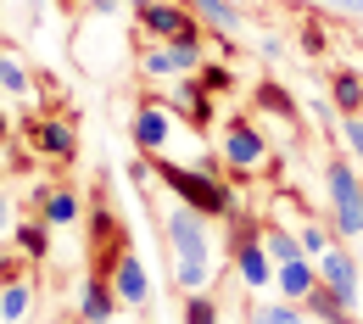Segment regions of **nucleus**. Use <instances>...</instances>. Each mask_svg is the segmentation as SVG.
Segmentation results:
<instances>
[{
	"mask_svg": "<svg viewBox=\"0 0 363 324\" xmlns=\"http://www.w3.org/2000/svg\"><path fill=\"white\" fill-rule=\"evenodd\" d=\"M168 240H174V279H179V291H201L207 279H213V257H207V224H201V213L196 207H174L168 213Z\"/></svg>",
	"mask_w": 363,
	"mask_h": 324,
	"instance_id": "1",
	"label": "nucleus"
},
{
	"mask_svg": "<svg viewBox=\"0 0 363 324\" xmlns=\"http://www.w3.org/2000/svg\"><path fill=\"white\" fill-rule=\"evenodd\" d=\"M157 179L179 196L184 207H196L201 218H218V213H229L235 201H229V185L224 179H213L207 168H179V162H157Z\"/></svg>",
	"mask_w": 363,
	"mask_h": 324,
	"instance_id": "2",
	"label": "nucleus"
},
{
	"mask_svg": "<svg viewBox=\"0 0 363 324\" xmlns=\"http://www.w3.org/2000/svg\"><path fill=\"white\" fill-rule=\"evenodd\" d=\"M324 185H330V207H335V230L363 240V174H358V162H330Z\"/></svg>",
	"mask_w": 363,
	"mask_h": 324,
	"instance_id": "3",
	"label": "nucleus"
},
{
	"mask_svg": "<svg viewBox=\"0 0 363 324\" xmlns=\"http://www.w3.org/2000/svg\"><path fill=\"white\" fill-rule=\"evenodd\" d=\"M140 28H145L151 40H162V45H168V40H179V34L201 28V23H196V11H190L184 0H151V6L140 11Z\"/></svg>",
	"mask_w": 363,
	"mask_h": 324,
	"instance_id": "4",
	"label": "nucleus"
},
{
	"mask_svg": "<svg viewBox=\"0 0 363 324\" xmlns=\"http://www.w3.org/2000/svg\"><path fill=\"white\" fill-rule=\"evenodd\" d=\"M201 67V28H190L179 40H168V45L145 50V73L157 79V73H196Z\"/></svg>",
	"mask_w": 363,
	"mask_h": 324,
	"instance_id": "5",
	"label": "nucleus"
},
{
	"mask_svg": "<svg viewBox=\"0 0 363 324\" xmlns=\"http://www.w3.org/2000/svg\"><path fill=\"white\" fill-rule=\"evenodd\" d=\"M235 269H240V285H252V291H263L274 279V257H269V246H263L257 230L235 235Z\"/></svg>",
	"mask_w": 363,
	"mask_h": 324,
	"instance_id": "6",
	"label": "nucleus"
},
{
	"mask_svg": "<svg viewBox=\"0 0 363 324\" xmlns=\"http://www.w3.org/2000/svg\"><path fill=\"white\" fill-rule=\"evenodd\" d=\"M263 157H269V140L257 135V123H246V118L224 123V162L229 168H257Z\"/></svg>",
	"mask_w": 363,
	"mask_h": 324,
	"instance_id": "7",
	"label": "nucleus"
},
{
	"mask_svg": "<svg viewBox=\"0 0 363 324\" xmlns=\"http://www.w3.org/2000/svg\"><path fill=\"white\" fill-rule=\"evenodd\" d=\"M318 279H324V285L358 313V263H352L341 246H324V257H318Z\"/></svg>",
	"mask_w": 363,
	"mask_h": 324,
	"instance_id": "8",
	"label": "nucleus"
},
{
	"mask_svg": "<svg viewBox=\"0 0 363 324\" xmlns=\"http://www.w3.org/2000/svg\"><path fill=\"white\" fill-rule=\"evenodd\" d=\"M28 145H34L40 157H56V162H67L79 140H73V123H67V118H34V123H28Z\"/></svg>",
	"mask_w": 363,
	"mask_h": 324,
	"instance_id": "9",
	"label": "nucleus"
},
{
	"mask_svg": "<svg viewBox=\"0 0 363 324\" xmlns=\"http://www.w3.org/2000/svg\"><path fill=\"white\" fill-rule=\"evenodd\" d=\"M112 291H118V302H129V308H145V302H151V274L140 269L135 252H118V263H112Z\"/></svg>",
	"mask_w": 363,
	"mask_h": 324,
	"instance_id": "10",
	"label": "nucleus"
},
{
	"mask_svg": "<svg viewBox=\"0 0 363 324\" xmlns=\"http://www.w3.org/2000/svg\"><path fill=\"white\" fill-rule=\"evenodd\" d=\"M129 135H135V145L145 151V157H157L162 145H168V135H174V123H168V112H162V101H145L135 112V123H129Z\"/></svg>",
	"mask_w": 363,
	"mask_h": 324,
	"instance_id": "11",
	"label": "nucleus"
},
{
	"mask_svg": "<svg viewBox=\"0 0 363 324\" xmlns=\"http://www.w3.org/2000/svg\"><path fill=\"white\" fill-rule=\"evenodd\" d=\"M274 279H279V296L285 302H308V291L318 285V263L313 257H291V263L274 269Z\"/></svg>",
	"mask_w": 363,
	"mask_h": 324,
	"instance_id": "12",
	"label": "nucleus"
},
{
	"mask_svg": "<svg viewBox=\"0 0 363 324\" xmlns=\"http://www.w3.org/2000/svg\"><path fill=\"white\" fill-rule=\"evenodd\" d=\"M118 313V291L106 285V279L95 274V279H84V296H79V319L84 324H106Z\"/></svg>",
	"mask_w": 363,
	"mask_h": 324,
	"instance_id": "13",
	"label": "nucleus"
},
{
	"mask_svg": "<svg viewBox=\"0 0 363 324\" xmlns=\"http://www.w3.org/2000/svg\"><path fill=\"white\" fill-rule=\"evenodd\" d=\"M308 313H313L318 324H358V313H352V308H347V302H341V296H335L324 279L308 291Z\"/></svg>",
	"mask_w": 363,
	"mask_h": 324,
	"instance_id": "14",
	"label": "nucleus"
},
{
	"mask_svg": "<svg viewBox=\"0 0 363 324\" xmlns=\"http://www.w3.org/2000/svg\"><path fill=\"white\" fill-rule=\"evenodd\" d=\"M174 106H179V112H190V123H207V118H213V95L196 84V73H184V79H179Z\"/></svg>",
	"mask_w": 363,
	"mask_h": 324,
	"instance_id": "15",
	"label": "nucleus"
},
{
	"mask_svg": "<svg viewBox=\"0 0 363 324\" xmlns=\"http://www.w3.org/2000/svg\"><path fill=\"white\" fill-rule=\"evenodd\" d=\"M207 28H218V34H240V11L229 6V0H184Z\"/></svg>",
	"mask_w": 363,
	"mask_h": 324,
	"instance_id": "16",
	"label": "nucleus"
},
{
	"mask_svg": "<svg viewBox=\"0 0 363 324\" xmlns=\"http://www.w3.org/2000/svg\"><path fill=\"white\" fill-rule=\"evenodd\" d=\"M330 106H341L347 118H363V79L358 73H335L330 79Z\"/></svg>",
	"mask_w": 363,
	"mask_h": 324,
	"instance_id": "17",
	"label": "nucleus"
},
{
	"mask_svg": "<svg viewBox=\"0 0 363 324\" xmlns=\"http://www.w3.org/2000/svg\"><path fill=\"white\" fill-rule=\"evenodd\" d=\"M263 246H269V257L274 263H291V257H308L302 252V240L285 230V224H263Z\"/></svg>",
	"mask_w": 363,
	"mask_h": 324,
	"instance_id": "18",
	"label": "nucleus"
},
{
	"mask_svg": "<svg viewBox=\"0 0 363 324\" xmlns=\"http://www.w3.org/2000/svg\"><path fill=\"white\" fill-rule=\"evenodd\" d=\"M79 218V196L73 190H45V224L56 230V224H73Z\"/></svg>",
	"mask_w": 363,
	"mask_h": 324,
	"instance_id": "19",
	"label": "nucleus"
},
{
	"mask_svg": "<svg viewBox=\"0 0 363 324\" xmlns=\"http://www.w3.org/2000/svg\"><path fill=\"white\" fill-rule=\"evenodd\" d=\"M196 84L207 95H229L235 90V73H229V62H201V67H196Z\"/></svg>",
	"mask_w": 363,
	"mask_h": 324,
	"instance_id": "20",
	"label": "nucleus"
},
{
	"mask_svg": "<svg viewBox=\"0 0 363 324\" xmlns=\"http://www.w3.org/2000/svg\"><path fill=\"white\" fill-rule=\"evenodd\" d=\"M23 313H28V285H23V279L0 285V319H6V324H17Z\"/></svg>",
	"mask_w": 363,
	"mask_h": 324,
	"instance_id": "21",
	"label": "nucleus"
},
{
	"mask_svg": "<svg viewBox=\"0 0 363 324\" xmlns=\"http://www.w3.org/2000/svg\"><path fill=\"white\" fill-rule=\"evenodd\" d=\"M257 106H263V112H279V118H296V101H291V90H279L274 79H263V84H257Z\"/></svg>",
	"mask_w": 363,
	"mask_h": 324,
	"instance_id": "22",
	"label": "nucleus"
},
{
	"mask_svg": "<svg viewBox=\"0 0 363 324\" xmlns=\"http://www.w3.org/2000/svg\"><path fill=\"white\" fill-rule=\"evenodd\" d=\"M11 235H17V246L28 257H45L50 252V224H11Z\"/></svg>",
	"mask_w": 363,
	"mask_h": 324,
	"instance_id": "23",
	"label": "nucleus"
},
{
	"mask_svg": "<svg viewBox=\"0 0 363 324\" xmlns=\"http://www.w3.org/2000/svg\"><path fill=\"white\" fill-rule=\"evenodd\" d=\"M184 324H218V308H213V296L190 291V296H184Z\"/></svg>",
	"mask_w": 363,
	"mask_h": 324,
	"instance_id": "24",
	"label": "nucleus"
},
{
	"mask_svg": "<svg viewBox=\"0 0 363 324\" xmlns=\"http://www.w3.org/2000/svg\"><path fill=\"white\" fill-rule=\"evenodd\" d=\"M0 90H11V95H28L34 84H28V73L11 62V56H0Z\"/></svg>",
	"mask_w": 363,
	"mask_h": 324,
	"instance_id": "25",
	"label": "nucleus"
},
{
	"mask_svg": "<svg viewBox=\"0 0 363 324\" xmlns=\"http://www.w3.org/2000/svg\"><path fill=\"white\" fill-rule=\"evenodd\" d=\"M252 324H302V313L291 308V302H269V308H257Z\"/></svg>",
	"mask_w": 363,
	"mask_h": 324,
	"instance_id": "26",
	"label": "nucleus"
},
{
	"mask_svg": "<svg viewBox=\"0 0 363 324\" xmlns=\"http://www.w3.org/2000/svg\"><path fill=\"white\" fill-rule=\"evenodd\" d=\"M341 140H347V151H352V162L363 168V118H347V123H341Z\"/></svg>",
	"mask_w": 363,
	"mask_h": 324,
	"instance_id": "27",
	"label": "nucleus"
},
{
	"mask_svg": "<svg viewBox=\"0 0 363 324\" xmlns=\"http://www.w3.org/2000/svg\"><path fill=\"white\" fill-rule=\"evenodd\" d=\"M296 240H302V252H308V257H324V246H330V240H324V230H318V224H308V230L296 235Z\"/></svg>",
	"mask_w": 363,
	"mask_h": 324,
	"instance_id": "28",
	"label": "nucleus"
},
{
	"mask_svg": "<svg viewBox=\"0 0 363 324\" xmlns=\"http://www.w3.org/2000/svg\"><path fill=\"white\" fill-rule=\"evenodd\" d=\"M302 50H308V56L330 50V40H324V28H318V23H308V34H302Z\"/></svg>",
	"mask_w": 363,
	"mask_h": 324,
	"instance_id": "29",
	"label": "nucleus"
},
{
	"mask_svg": "<svg viewBox=\"0 0 363 324\" xmlns=\"http://www.w3.org/2000/svg\"><path fill=\"white\" fill-rule=\"evenodd\" d=\"M11 279H17V263H11V257H0V285H11Z\"/></svg>",
	"mask_w": 363,
	"mask_h": 324,
	"instance_id": "30",
	"label": "nucleus"
},
{
	"mask_svg": "<svg viewBox=\"0 0 363 324\" xmlns=\"http://www.w3.org/2000/svg\"><path fill=\"white\" fill-rule=\"evenodd\" d=\"M6 218H11V207H6V196H0V230H11V224H6Z\"/></svg>",
	"mask_w": 363,
	"mask_h": 324,
	"instance_id": "31",
	"label": "nucleus"
},
{
	"mask_svg": "<svg viewBox=\"0 0 363 324\" xmlns=\"http://www.w3.org/2000/svg\"><path fill=\"white\" fill-rule=\"evenodd\" d=\"M335 6H341V11H358V6H363V0H335Z\"/></svg>",
	"mask_w": 363,
	"mask_h": 324,
	"instance_id": "32",
	"label": "nucleus"
},
{
	"mask_svg": "<svg viewBox=\"0 0 363 324\" xmlns=\"http://www.w3.org/2000/svg\"><path fill=\"white\" fill-rule=\"evenodd\" d=\"M123 6H135V11H145V6H151V0H123Z\"/></svg>",
	"mask_w": 363,
	"mask_h": 324,
	"instance_id": "33",
	"label": "nucleus"
},
{
	"mask_svg": "<svg viewBox=\"0 0 363 324\" xmlns=\"http://www.w3.org/2000/svg\"><path fill=\"white\" fill-rule=\"evenodd\" d=\"M0 140H6V112H0Z\"/></svg>",
	"mask_w": 363,
	"mask_h": 324,
	"instance_id": "34",
	"label": "nucleus"
},
{
	"mask_svg": "<svg viewBox=\"0 0 363 324\" xmlns=\"http://www.w3.org/2000/svg\"><path fill=\"white\" fill-rule=\"evenodd\" d=\"M62 6H73V0H62Z\"/></svg>",
	"mask_w": 363,
	"mask_h": 324,
	"instance_id": "35",
	"label": "nucleus"
}]
</instances>
